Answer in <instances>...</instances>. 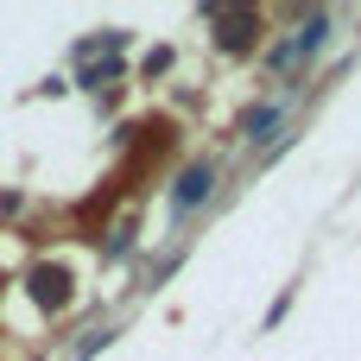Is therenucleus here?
<instances>
[{
    "mask_svg": "<svg viewBox=\"0 0 361 361\" xmlns=\"http://www.w3.org/2000/svg\"><path fill=\"white\" fill-rule=\"evenodd\" d=\"M209 184H216V171H209V165H190V171L178 178V190H171V209H197V203L209 197Z\"/></svg>",
    "mask_w": 361,
    "mask_h": 361,
    "instance_id": "1",
    "label": "nucleus"
},
{
    "mask_svg": "<svg viewBox=\"0 0 361 361\" xmlns=\"http://www.w3.org/2000/svg\"><path fill=\"white\" fill-rule=\"evenodd\" d=\"M279 121H286V102H267L241 121V140H267V127H279Z\"/></svg>",
    "mask_w": 361,
    "mask_h": 361,
    "instance_id": "2",
    "label": "nucleus"
},
{
    "mask_svg": "<svg viewBox=\"0 0 361 361\" xmlns=\"http://www.w3.org/2000/svg\"><path fill=\"white\" fill-rule=\"evenodd\" d=\"M247 25H254L247 13H241V19H228V32H222V44H228V51H241V44H247Z\"/></svg>",
    "mask_w": 361,
    "mask_h": 361,
    "instance_id": "3",
    "label": "nucleus"
}]
</instances>
